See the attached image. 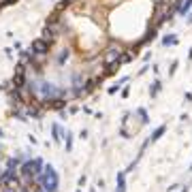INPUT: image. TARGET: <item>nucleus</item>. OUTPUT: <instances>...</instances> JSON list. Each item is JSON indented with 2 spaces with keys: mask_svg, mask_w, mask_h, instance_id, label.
I'll return each mask as SVG.
<instances>
[{
  "mask_svg": "<svg viewBox=\"0 0 192 192\" xmlns=\"http://www.w3.org/2000/svg\"><path fill=\"white\" fill-rule=\"evenodd\" d=\"M47 51H49V43H47L45 39H39V41L32 43V54L43 56V54H47Z\"/></svg>",
  "mask_w": 192,
  "mask_h": 192,
  "instance_id": "f257e3e1",
  "label": "nucleus"
},
{
  "mask_svg": "<svg viewBox=\"0 0 192 192\" xmlns=\"http://www.w3.org/2000/svg\"><path fill=\"white\" fill-rule=\"evenodd\" d=\"M117 56H119V51H115V49H111V51L107 54V62H111V60H115Z\"/></svg>",
  "mask_w": 192,
  "mask_h": 192,
  "instance_id": "f03ea898",
  "label": "nucleus"
},
{
  "mask_svg": "<svg viewBox=\"0 0 192 192\" xmlns=\"http://www.w3.org/2000/svg\"><path fill=\"white\" fill-rule=\"evenodd\" d=\"M173 43H175V36H173V34L164 39V45H173Z\"/></svg>",
  "mask_w": 192,
  "mask_h": 192,
  "instance_id": "7ed1b4c3",
  "label": "nucleus"
},
{
  "mask_svg": "<svg viewBox=\"0 0 192 192\" xmlns=\"http://www.w3.org/2000/svg\"><path fill=\"white\" fill-rule=\"evenodd\" d=\"M190 7H192V0H188V2H186V7H181V13H186Z\"/></svg>",
  "mask_w": 192,
  "mask_h": 192,
  "instance_id": "20e7f679",
  "label": "nucleus"
},
{
  "mask_svg": "<svg viewBox=\"0 0 192 192\" xmlns=\"http://www.w3.org/2000/svg\"><path fill=\"white\" fill-rule=\"evenodd\" d=\"M2 2H7V0H0V5H2Z\"/></svg>",
  "mask_w": 192,
  "mask_h": 192,
  "instance_id": "39448f33",
  "label": "nucleus"
}]
</instances>
